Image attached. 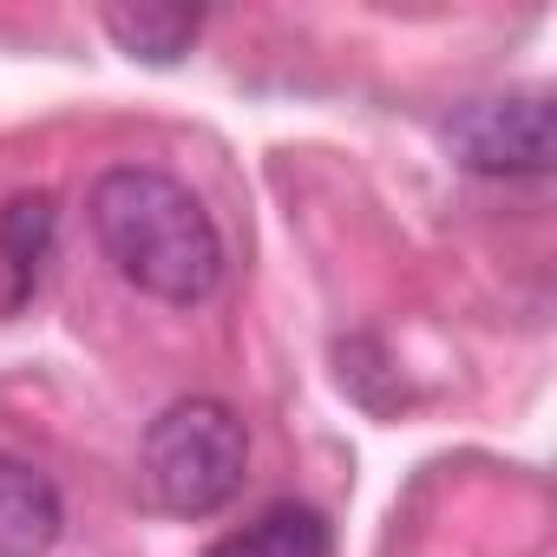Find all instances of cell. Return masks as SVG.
<instances>
[{
    "instance_id": "cell-4",
    "label": "cell",
    "mask_w": 557,
    "mask_h": 557,
    "mask_svg": "<svg viewBox=\"0 0 557 557\" xmlns=\"http://www.w3.org/2000/svg\"><path fill=\"white\" fill-rule=\"evenodd\" d=\"M60 524H66V505H60V485L0 453V557H47L60 544Z\"/></svg>"
},
{
    "instance_id": "cell-7",
    "label": "cell",
    "mask_w": 557,
    "mask_h": 557,
    "mask_svg": "<svg viewBox=\"0 0 557 557\" xmlns=\"http://www.w3.org/2000/svg\"><path fill=\"white\" fill-rule=\"evenodd\" d=\"M99 27L119 40V53L145 60V66H177L190 53V40L203 34L197 8H106Z\"/></svg>"
},
{
    "instance_id": "cell-3",
    "label": "cell",
    "mask_w": 557,
    "mask_h": 557,
    "mask_svg": "<svg viewBox=\"0 0 557 557\" xmlns=\"http://www.w3.org/2000/svg\"><path fill=\"white\" fill-rule=\"evenodd\" d=\"M440 138L479 177H544L550 158H557V119H550L544 92L466 99V106H453Z\"/></svg>"
},
{
    "instance_id": "cell-1",
    "label": "cell",
    "mask_w": 557,
    "mask_h": 557,
    "mask_svg": "<svg viewBox=\"0 0 557 557\" xmlns=\"http://www.w3.org/2000/svg\"><path fill=\"white\" fill-rule=\"evenodd\" d=\"M92 236L151 302L197 309L223 289V230L190 184L158 164H112L92 184Z\"/></svg>"
},
{
    "instance_id": "cell-6",
    "label": "cell",
    "mask_w": 557,
    "mask_h": 557,
    "mask_svg": "<svg viewBox=\"0 0 557 557\" xmlns=\"http://www.w3.org/2000/svg\"><path fill=\"white\" fill-rule=\"evenodd\" d=\"M203 557H335V537H329V518L309 505H269L256 524L230 531Z\"/></svg>"
},
{
    "instance_id": "cell-5",
    "label": "cell",
    "mask_w": 557,
    "mask_h": 557,
    "mask_svg": "<svg viewBox=\"0 0 557 557\" xmlns=\"http://www.w3.org/2000/svg\"><path fill=\"white\" fill-rule=\"evenodd\" d=\"M53 230H60V210L47 190H27L0 210V269H8V309H21L40 275H47V256H53Z\"/></svg>"
},
{
    "instance_id": "cell-2",
    "label": "cell",
    "mask_w": 557,
    "mask_h": 557,
    "mask_svg": "<svg viewBox=\"0 0 557 557\" xmlns=\"http://www.w3.org/2000/svg\"><path fill=\"white\" fill-rule=\"evenodd\" d=\"M243 472H249V433L210 394L171 400L138 440V485L171 518L223 511L243 492Z\"/></svg>"
}]
</instances>
